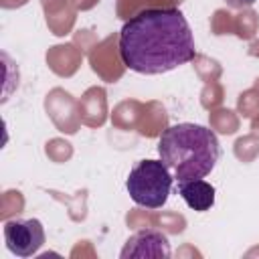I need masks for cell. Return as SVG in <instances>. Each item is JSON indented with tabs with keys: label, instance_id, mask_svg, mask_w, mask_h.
Masks as SVG:
<instances>
[{
	"label": "cell",
	"instance_id": "277c9868",
	"mask_svg": "<svg viewBox=\"0 0 259 259\" xmlns=\"http://www.w3.org/2000/svg\"><path fill=\"white\" fill-rule=\"evenodd\" d=\"M4 241L12 255L32 257L45 245V229L38 219H14L4 225Z\"/></svg>",
	"mask_w": 259,
	"mask_h": 259
},
{
	"label": "cell",
	"instance_id": "7a4b0ae2",
	"mask_svg": "<svg viewBox=\"0 0 259 259\" xmlns=\"http://www.w3.org/2000/svg\"><path fill=\"white\" fill-rule=\"evenodd\" d=\"M160 160L174 172V180L208 176L221 156L217 134L200 123H176L162 132L158 140Z\"/></svg>",
	"mask_w": 259,
	"mask_h": 259
},
{
	"label": "cell",
	"instance_id": "5b68a950",
	"mask_svg": "<svg viewBox=\"0 0 259 259\" xmlns=\"http://www.w3.org/2000/svg\"><path fill=\"white\" fill-rule=\"evenodd\" d=\"M170 241L168 237L162 233V231H152V229H146V231H138L136 235H132L119 257L121 259H127V257H170Z\"/></svg>",
	"mask_w": 259,
	"mask_h": 259
},
{
	"label": "cell",
	"instance_id": "3957f363",
	"mask_svg": "<svg viewBox=\"0 0 259 259\" xmlns=\"http://www.w3.org/2000/svg\"><path fill=\"white\" fill-rule=\"evenodd\" d=\"M174 176L162 160H140L127 174L130 198L144 208H162L172 192Z\"/></svg>",
	"mask_w": 259,
	"mask_h": 259
},
{
	"label": "cell",
	"instance_id": "8992f818",
	"mask_svg": "<svg viewBox=\"0 0 259 259\" xmlns=\"http://www.w3.org/2000/svg\"><path fill=\"white\" fill-rule=\"evenodd\" d=\"M178 186V194L182 196V200L196 212H204L210 210V206L214 204V186L208 184L202 178H190V180H180L176 182Z\"/></svg>",
	"mask_w": 259,
	"mask_h": 259
},
{
	"label": "cell",
	"instance_id": "52a82bcc",
	"mask_svg": "<svg viewBox=\"0 0 259 259\" xmlns=\"http://www.w3.org/2000/svg\"><path fill=\"white\" fill-rule=\"evenodd\" d=\"M257 0H227V4L231 6V8H249V6H253Z\"/></svg>",
	"mask_w": 259,
	"mask_h": 259
},
{
	"label": "cell",
	"instance_id": "6da1fadb",
	"mask_svg": "<svg viewBox=\"0 0 259 259\" xmlns=\"http://www.w3.org/2000/svg\"><path fill=\"white\" fill-rule=\"evenodd\" d=\"M121 63L140 75H162L194 59V36L178 8H146L130 16L117 40Z\"/></svg>",
	"mask_w": 259,
	"mask_h": 259
}]
</instances>
